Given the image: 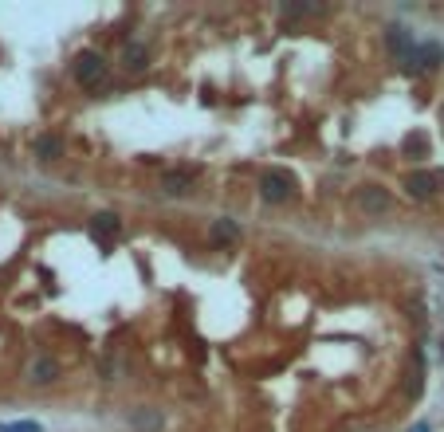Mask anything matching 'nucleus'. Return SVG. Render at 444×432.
Returning <instances> with one entry per match:
<instances>
[{
	"instance_id": "17",
	"label": "nucleus",
	"mask_w": 444,
	"mask_h": 432,
	"mask_svg": "<svg viewBox=\"0 0 444 432\" xmlns=\"http://www.w3.org/2000/svg\"><path fill=\"white\" fill-rule=\"evenodd\" d=\"M440 118H444V111H440Z\"/></svg>"
},
{
	"instance_id": "16",
	"label": "nucleus",
	"mask_w": 444,
	"mask_h": 432,
	"mask_svg": "<svg viewBox=\"0 0 444 432\" xmlns=\"http://www.w3.org/2000/svg\"><path fill=\"white\" fill-rule=\"evenodd\" d=\"M409 432H428V424H413V428Z\"/></svg>"
},
{
	"instance_id": "9",
	"label": "nucleus",
	"mask_w": 444,
	"mask_h": 432,
	"mask_svg": "<svg viewBox=\"0 0 444 432\" xmlns=\"http://www.w3.org/2000/svg\"><path fill=\"white\" fill-rule=\"evenodd\" d=\"M405 193H409L413 201H428V196L436 193V177H433V173H409V181H405Z\"/></svg>"
},
{
	"instance_id": "14",
	"label": "nucleus",
	"mask_w": 444,
	"mask_h": 432,
	"mask_svg": "<svg viewBox=\"0 0 444 432\" xmlns=\"http://www.w3.org/2000/svg\"><path fill=\"white\" fill-rule=\"evenodd\" d=\"M0 432H43L40 421H0Z\"/></svg>"
},
{
	"instance_id": "10",
	"label": "nucleus",
	"mask_w": 444,
	"mask_h": 432,
	"mask_svg": "<svg viewBox=\"0 0 444 432\" xmlns=\"http://www.w3.org/2000/svg\"><path fill=\"white\" fill-rule=\"evenodd\" d=\"M162 193L165 196H189V193H193V177H189V173H165V177H162Z\"/></svg>"
},
{
	"instance_id": "4",
	"label": "nucleus",
	"mask_w": 444,
	"mask_h": 432,
	"mask_svg": "<svg viewBox=\"0 0 444 432\" xmlns=\"http://www.w3.org/2000/svg\"><path fill=\"white\" fill-rule=\"evenodd\" d=\"M28 382L32 385H55L60 382V362L52 354H35L28 362Z\"/></svg>"
},
{
	"instance_id": "12",
	"label": "nucleus",
	"mask_w": 444,
	"mask_h": 432,
	"mask_svg": "<svg viewBox=\"0 0 444 432\" xmlns=\"http://www.w3.org/2000/svg\"><path fill=\"white\" fill-rule=\"evenodd\" d=\"M32 150H35V157H43V161H55V157L63 153V142H60L55 134H40V138H35V145H32Z\"/></svg>"
},
{
	"instance_id": "1",
	"label": "nucleus",
	"mask_w": 444,
	"mask_h": 432,
	"mask_svg": "<svg viewBox=\"0 0 444 432\" xmlns=\"http://www.w3.org/2000/svg\"><path fill=\"white\" fill-rule=\"evenodd\" d=\"M291 193H295V177L283 170H267L264 177H260V196H264L267 204H287Z\"/></svg>"
},
{
	"instance_id": "15",
	"label": "nucleus",
	"mask_w": 444,
	"mask_h": 432,
	"mask_svg": "<svg viewBox=\"0 0 444 432\" xmlns=\"http://www.w3.org/2000/svg\"><path fill=\"white\" fill-rule=\"evenodd\" d=\"M311 12H315V9H311V4H283V16H287V20H299V16H311Z\"/></svg>"
},
{
	"instance_id": "7",
	"label": "nucleus",
	"mask_w": 444,
	"mask_h": 432,
	"mask_svg": "<svg viewBox=\"0 0 444 432\" xmlns=\"http://www.w3.org/2000/svg\"><path fill=\"white\" fill-rule=\"evenodd\" d=\"M385 43H389V51L397 55V60H409V51L417 48V43H413V32L401 28V24H393L389 32H385Z\"/></svg>"
},
{
	"instance_id": "3",
	"label": "nucleus",
	"mask_w": 444,
	"mask_h": 432,
	"mask_svg": "<svg viewBox=\"0 0 444 432\" xmlns=\"http://www.w3.org/2000/svg\"><path fill=\"white\" fill-rule=\"evenodd\" d=\"M444 63V48L440 43H417V48L409 51V60H405V67L409 71H433Z\"/></svg>"
},
{
	"instance_id": "2",
	"label": "nucleus",
	"mask_w": 444,
	"mask_h": 432,
	"mask_svg": "<svg viewBox=\"0 0 444 432\" xmlns=\"http://www.w3.org/2000/svg\"><path fill=\"white\" fill-rule=\"evenodd\" d=\"M71 71H75V79L83 87H99V79L106 75V60L99 55V51H79L75 67H71Z\"/></svg>"
},
{
	"instance_id": "13",
	"label": "nucleus",
	"mask_w": 444,
	"mask_h": 432,
	"mask_svg": "<svg viewBox=\"0 0 444 432\" xmlns=\"http://www.w3.org/2000/svg\"><path fill=\"white\" fill-rule=\"evenodd\" d=\"M122 63H126V71H145V67H150V55H145L142 43H126V51H122Z\"/></svg>"
},
{
	"instance_id": "11",
	"label": "nucleus",
	"mask_w": 444,
	"mask_h": 432,
	"mask_svg": "<svg viewBox=\"0 0 444 432\" xmlns=\"http://www.w3.org/2000/svg\"><path fill=\"white\" fill-rule=\"evenodd\" d=\"M91 228H94V236L103 232V236H118L122 232V221H118V212H94L91 216Z\"/></svg>"
},
{
	"instance_id": "6",
	"label": "nucleus",
	"mask_w": 444,
	"mask_h": 432,
	"mask_svg": "<svg viewBox=\"0 0 444 432\" xmlns=\"http://www.w3.org/2000/svg\"><path fill=\"white\" fill-rule=\"evenodd\" d=\"M358 209L366 212V216H382V212L389 209V193H385V189H377V185L358 189Z\"/></svg>"
},
{
	"instance_id": "5",
	"label": "nucleus",
	"mask_w": 444,
	"mask_h": 432,
	"mask_svg": "<svg viewBox=\"0 0 444 432\" xmlns=\"http://www.w3.org/2000/svg\"><path fill=\"white\" fill-rule=\"evenodd\" d=\"M209 240H213V248H232V244H240V224L228 221V216H216V221L209 224Z\"/></svg>"
},
{
	"instance_id": "8",
	"label": "nucleus",
	"mask_w": 444,
	"mask_h": 432,
	"mask_svg": "<svg viewBox=\"0 0 444 432\" xmlns=\"http://www.w3.org/2000/svg\"><path fill=\"white\" fill-rule=\"evenodd\" d=\"M130 428L134 432H162V413L150 409V405L134 409V413H130Z\"/></svg>"
}]
</instances>
